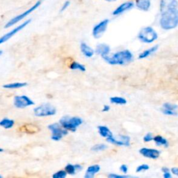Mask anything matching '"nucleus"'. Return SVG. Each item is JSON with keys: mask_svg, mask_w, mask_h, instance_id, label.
<instances>
[{"mask_svg": "<svg viewBox=\"0 0 178 178\" xmlns=\"http://www.w3.org/2000/svg\"><path fill=\"white\" fill-rule=\"evenodd\" d=\"M110 51H111V48H110L109 45L104 43H100L96 46L95 52L98 55H100L102 58H104L109 55Z\"/></svg>", "mask_w": 178, "mask_h": 178, "instance_id": "nucleus-14", "label": "nucleus"}, {"mask_svg": "<svg viewBox=\"0 0 178 178\" xmlns=\"http://www.w3.org/2000/svg\"><path fill=\"white\" fill-rule=\"evenodd\" d=\"M120 171L122 173L126 174L128 172V166L126 164H123L120 166Z\"/></svg>", "mask_w": 178, "mask_h": 178, "instance_id": "nucleus-34", "label": "nucleus"}, {"mask_svg": "<svg viewBox=\"0 0 178 178\" xmlns=\"http://www.w3.org/2000/svg\"><path fill=\"white\" fill-rule=\"evenodd\" d=\"M2 176H1V175H0V178H2Z\"/></svg>", "mask_w": 178, "mask_h": 178, "instance_id": "nucleus-43", "label": "nucleus"}, {"mask_svg": "<svg viewBox=\"0 0 178 178\" xmlns=\"http://www.w3.org/2000/svg\"><path fill=\"white\" fill-rule=\"evenodd\" d=\"M162 112L163 114L167 115H177L178 113L176 111H171V110H168L166 109H162Z\"/></svg>", "mask_w": 178, "mask_h": 178, "instance_id": "nucleus-31", "label": "nucleus"}, {"mask_svg": "<svg viewBox=\"0 0 178 178\" xmlns=\"http://www.w3.org/2000/svg\"><path fill=\"white\" fill-rule=\"evenodd\" d=\"M110 109L111 108H110V106L109 105L105 104V105L103 106V108H102V112H108V111H109Z\"/></svg>", "mask_w": 178, "mask_h": 178, "instance_id": "nucleus-37", "label": "nucleus"}, {"mask_svg": "<svg viewBox=\"0 0 178 178\" xmlns=\"http://www.w3.org/2000/svg\"><path fill=\"white\" fill-rule=\"evenodd\" d=\"M80 50L82 54L86 58H91L94 55L95 50L90 47L89 45H87L84 42H82L80 44Z\"/></svg>", "mask_w": 178, "mask_h": 178, "instance_id": "nucleus-16", "label": "nucleus"}, {"mask_svg": "<svg viewBox=\"0 0 178 178\" xmlns=\"http://www.w3.org/2000/svg\"><path fill=\"white\" fill-rule=\"evenodd\" d=\"M69 68L72 70H79L81 72H85L86 70V68L84 65L79 63L77 61H73L72 63L70 65Z\"/></svg>", "mask_w": 178, "mask_h": 178, "instance_id": "nucleus-25", "label": "nucleus"}, {"mask_svg": "<svg viewBox=\"0 0 178 178\" xmlns=\"http://www.w3.org/2000/svg\"><path fill=\"white\" fill-rule=\"evenodd\" d=\"M3 151H4V150H3L2 148H0V152H2Z\"/></svg>", "mask_w": 178, "mask_h": 178, "instance_id": "nucleus-41", "label": "nucleus"}, {"mask_svg": "<svg viewBox=\"0 0 178 178\" xmlns=\"http://www.w3.org/2000/svg\"><path fill=\"white\" fill-rule=\"evenodd\" d=\"M100 166L98 164L89 166L86 169L85 174H84V178H93L96 174L100 171Z\"/></svg>", "mask_w": 178, "mask_h": 178, "instance_id": "nucleus-18", "label": "nucleus"}, {"mask_svg": "<svg viewBox=\"0 0 178 178\" xmlns=\"http://www.w3.org/2000/svg\"><path fill=\"white\" fill-rule=\"evenodd\" d=\"M33 111L36 117H47L54 115L56 114V109L50 103H43L36 106Z\"/></svg>", "mask_w": 178, "mask_h": 178, "instance_id": "nucleus-4", "label": "nucleus"}, {"mask_svg": "<svg viewBox=\"0 0 178 178\" xmlns=\"http://www.w3.org/2000/svg\"><path fill=\"white\" fill-rule=\"evenodd\" d=\"M158 38L157 33L151 27L143 28L138 34V38L145 43H152Z\"/></svg>", "mask_w": 178, "mask_h": 178, "instance_id": "nucleus-6", "label": "nucleus"}, {"mask_svg": "<svg viewBox=\"0 0 178 178\" xmlns=\"http://www.w3.org/2000/svg\"><path fill=\"white\" fill-rule=\"evenodd\" d=\"M149 168L150 166L148 164H141L140 166H138L137 168V169H136V172H137V173H141V172L149 170Z\"/></svg>", "mask_w": 178, "mask_h": 178, "instance_id": "nucleus-30", "label": "nucleus"}, {"mask_svg": "<svg viewBox=\"0 0 178 178\" xmlns=\"http://www.w3.org/2000/svg\"><path fill=\"white\" fill-rule=\"evenodd\" d=\"M106 141L109 143L114 144L118 146H129L130 145V137L126 135L113 136L111 137L107 138Z\"/></svg>", "mask_w": 178, "mask_h": 178, "instance_id": "nucleus-9", "label": "nucleus"}, {"mask_svg": "<svg viewBox=\"0 0 178 178\" xmlns=\"http://www.w3.org/2000/svg\"><path fill=\"white\" fill-rule=\"evenodd\" d=\"M171 171L173 175H175V176H176L178 177V168H177V167L172 168L171 169Z\"/></svg>", "mask_w": 178, "mask_h": 178, "instance_id": "nucleus-36", "label": "nucleus"}, {"mask_svg": "<svg viewBox=\"0 0 178 178\" xmlns=\"http://www.w3.org/2000/svg\"><path fill=\"white\" fill-rule=\"evenodd\" d=\"M30 22L31 20H26L20 25H19V26H18L17 27L14 28V29L11 30V32L7 33L4 36H2V37H0V45L4 43L5 42H7V41L9 40V39L12 38L14 35H15L17 33H18L20 31H21L22 29H23L24 28L26 27Z\"/></svg>", "mask_w": 178, "mask_h": 178, "instance_id": "nucleus-11", "label": "nucleus"}, {"mask_svg": "<svg viewBox=\"0 0 178 178\" xmlns=\"http://www.w3.org/2000/svg\"><path fill=\"white\" fill-rule=\"evenodd\" d=\"M109 20L108 19H105L97 24L93 27L92 34L93 36L96 39L101 38L106 31L107 27H108Z\"/></svg>", "mask_w": 178, "mask_h": 178, "instance_id": "nucleus-10", "label": "nucleus"}, {"mask_svg": "<svg viewBox=\"0 0 178 178\" xmlns=\"http://www.w3.org/2000/svg\"><path fill=\"white\" fill-rule=\"evenodd\" d=\"M136 4H137V7L138 9L143 11H147L150 9L151 3L150 0H137Z\"/></svg>", "mask_w": 178, "mask_h": 178, "instance_id": "nucleus-20", "label": "nucleus"}, {"mask_svg": "<svg viewBox=\"0 0 178 178\" xmlns=\"http://www.w3.org/2000/svg\"><path fill=\"white\" fill-rule=\"evenodd\" d=\"M128 176H125V175H118L115 173H110L108 175V177L109 178H127L129 177Z\"/></svg>", "mask_w": 178, "mask_h": 178, "instance_id": "nucleus-32", "label": "nucleus"}, {"mask_svg": "<svg viewBox=\"0 0 178 178\" xmlns=\"http://www.w3.org/2000/svg\"><path fill=\"white\" fill-rule=\"evenodd\" d=\"M107 148H108V146L106 144L99 143L93 145L91 148V150L93 152H102L105 150Z\"/></svg>", "mask_w": 178, "mask_h": 178, "instance_id": "nucleus-27", "label": "nucleus"}, {"mask_svg": "<svg viewBox=\"0 0 178 178\" xmlns=\"http://www.w3.org/2000/svg\"><path fill=\"white\" fill-rule=\"evenodd\" d=\"M106 1L109 2H114V1H115V0H106Z\"/></svg>", "mask_w": 178, "mask_h": 178, "instance_id": "nucleus-40", "label": "nucleus"}, {"mask_svg": "<svg viewBox=\"0 0 178 178\" xmlns=\"http://www.w3.org/2000/svg\"><path fill=\"white\" fill-rule=\"evenodd\" d=\"M27 85L28 84L27 82H14L5 84V85L3 86V88L6 89H18L23 88V87L27 86Z\"/></svg>", "mask_w": 178, "mask_h": 178, "instance_id": "nucleus-23", "label": "nucleus"}, {"mask_svg": "<svg viewBox=\"0 0 178 178\" xmlns=\"http://www.w3.org/2000/svg\"><path fill=\"white\" fill-rule=\"evenodd\" d=\"M47 128L51 132V139L54 141H59L65 136L67 135L68 131L63 128L59 123H54L48 125Z\"/></svg>", "mask_w": 178, "mask_h": 178, "instance_id": "nucleus-5", "label": "nucleus"}, {"mask_svg": "<svg viewBox=\"0 0 178 178\" xmlns=\"http://www.w3.org/2000/svg\"><path fill=\"white\" fill-rule=\"evenodd\" d=\"M34 102L28 96L16 95L13 98V105L18 109H24L28 106L34 105Z\"/></svg>", "mask_w": 178, "mask_h": 178, "instance_id": "nucleus-8", "label": "nucleus"}, {"mask_svg": "<svg viewBox=\"0 0 178 178\" xmlns=\"http://www.w3.org/2000/svg\"><path fill=\"white\" fill-rule=\"evenodd\" d=\"M41 1H38V2H36V4L33 6V7H32L30 8H29V9L27 10L26 11H25V12L22 13L21 14H20V15L15 16V18H13L11 19V20L8 21L7 23L6 24L4 27L6 28V29H7V28L12 27L13 25L17 24L20 21H21L22 20H23L25 18V17H27L28 15H29L31 13H32L33 11H35L36 8H38L39 6L41 5Z\"/></svg>", "mask_w": 178, "mask_h": 178, "instance_id": "nucleus-7", "label": "nucleus"}, {"mask_svg": "<svg viewBox=\"0 0 178 178\" xmlns=\"http://www.w3.org/2000/svg\"><path fill=\"white\" fill-rule=\"evenodd\" d=\"M153 136L151 133H148L143 137V141L145 142H150V141H153Z\"/></svg>", "mask_w": 178, "mask_h": 178, "instance_id": "nucleus-33", "label": "nucleus"}, {"mask_svg": "<svg viewBox=\"0 0 178 178\" xmlns=\"http://www.w3.org/2000/svg\"><path fill=\"white\" fill-rule=\"evenodd\" d=\"M67 176V173L65 170H60L52 175L53 178H66Z\"/></svg>", "mask_w": 178, "mask_h": 178, "instance_id": "nucleus-28", "label": "nucleus"}, {"mask_svg": "<svg viewBox=\"0 0 178 178\" xmlns=\"http://www.w3.org/2000/svg\"><path fill=\"white\" fill-rule=\"evenodd\" d=\"M162 171L163 172V173H167V172H170V169H169L167 167H163L162 168Z\"/></svg>", "mask_w": 178, "mask_h": 178, "instance_id": "nucleus-39", "label": "nucleus"}, {"mask_svg": "<svg viewBox=\"0 0 178 178\" xmlns=\"http://www.w3.org/2000/svg\"><path fill=\"white\" fill-rule=\"evenodd\" d=\"M178 3L176 0H161L160 11L161 13H165L166 11L177 8Z\"/></svg>", "mask_w": 178, "mask_h": 178, "instance_id": "nucleus-13", "label": "nucleus"}, {"mask_svg": "<svg viewBox=\"0 0 178 178\" xmlns=\"http://www.w3.org/2000/svg\"><path fill=\"white\" fill-rule=\"evenodd\" d=\"M64 170L66 171L67 175H70V176H74L78 172L83 170V166L80 164H72V163H67V164L65 166Z\"/></svg>", "mask_w": 178, "mask_h": 178, "instance_id": "nucleus-15", "label": "nucleus"}, {"mask_svg": "<svg viewBox=\"0 0 178 178\" xmlns=\"http://www.w3.org/2000/svg\"><path fill=\"white\" fill-rule=\"evenodd\" d=\"M163 108L168 110H171V111H176L178 109V106L176 105V104L172 103L166 102L163 104Z\"/></svg>", "mask_w": 178, "mask_h": 178, "instance_id": "nucleus-29", "label": "nucleus"}, {"mask_svg": "<svg viewBox=\"0 0 178 178\" xmlns=\"http://www.w3.org/2000/svg\"><path fill=\"white\" fill-rule=\"evenodd\" d=\"M98 133L100 134L102 137L104 138H109L111 137L114 136L112 132L110 130L109 128L108 127L104 126V125H100L98 127Z\"/></svg>", "mask_w": 178, "mask_h": 178, "instance_id": "nucleus-19", "label": "nucleus"}, {"mask_svg": "<svg viewBox=\"0 0 178 178\" xmlns=\"http://www.w3.org/2000/svg\"><path fill=\"white\" fill-rule=\"evenodd\" d=\"M153 141L156 143L157 146H163L168 147V141L166 138L162 137L160 135H157L153 138Z\"/></svg>", "mask_w": 178, "mask_h": 178, "instance_id": "nucleus-24", "label": "nucleus"}, {"mask_svg": "<svg viewBox=\"0 0 178 178\" xmlns=\"http://www.w3.org/2000/svg\"><path fill=\"white\" fill-rule=\"evenodd\" d=\"M110 102L112 104H118V105H124V104H127V100L125 98L123 97H118V96L111 97L110 98Z\"/></svg>", "mask_w": 178, "mask_h": 178, "instance_id": "nucleus-26", "label": "nucleus"}, {"mask_svg": "<svg viewBox=\"0 0 178 178\" xmlns=\"http://www.w3.org/2000/svg\"><path fill=\"white\" fill-rule=\"evenodd\" d=\"M59 123L61 124L63 128L68 132H75L77 128L83 124V120L78 116H66L62 117Z\"/></svg>", "mask_w": 178, "mask_h": 178, "instance_id": "nucleus-3", "label": "nucleus"}, {"mask_svg": "<svg viewBox=\"0 0 178 178\" xmlns=\"http://www.w3.org/2000/svg\"><path fill=\"white\" fill-rule=\"evenodd\" d=\"M2 54H3V52H2V50H0V56H1V55Z\"/></svg>", "mask_w": 178, "mask_h": 178, "instance_id": "nucleus-42", "label": "nucleus"}, {"mask_svg": "<svg viewBox=\"0 0 178 178\" xmlns=\"http://www.w3.org/2000/svg\"><path fill=\"white\" fill-rule=\"evenodd\" d=\"M163 177L164 178H171L172 177L171 172H167V173H163Z\"/></svg>", "mask_w": 178, "mask_h": 178, "instance_id": "nucleus-38", "label": "nucleus"}, {"mask_svg": "<svg viewBox=\"0 0 178 178\" xmlns=\"http://www.w3.org/2000/svg\"><path fill=\"white\" fill-rule=\"evenodd\" d=\"M159 24L164 30H171L178 26V10L177 8L162 13Z\"/></svg>", "mask_w": 178, "mask_h": 178, "instance_id": "nucleus-2", "label": "nucleus"}, {"mask_svg": "<svg viewBox=\"0 0 178 178\" xmlns=\"http://www.w3.org/2000/svg\"><path fill=\"white\" fill-rule=\"evenodd\" d=\"M15 125V121L8 118H4L0 120V127L4 129H11Z\"/></svg>", "mask_w": 178, "mask_h": 178, "instance_id": "nucleus-22", "label": "nucleus"}, {"mask_svg": "<svg viewBox=\"0 0 178 178\" xmlns=\"http://www.w3.org/2000/svg\"><path fill=\"white\" fill-rule=\"evenodd\" d=\"M139 153L144 157L152 159H157V158L159 157L161 152L157 149L143 148L139 150Z\"/></svg>", "mask_w": 178, "mask_h": 178, "instance_id": "nucleus-12", "label": "nucleus"}, {"mask_svg": "<svg viewBox=\"0 0 178 178\" xmlns=\"http://www.w3.org/2000/svg\"><path fill=\"white\" fill-rule=\"evenodd\" d=\"M102 59L107 63L112 66H125L133 61L134 56L130 51L125 50L115 52L111 56H106Z\"/></svg>", "mask_w": 178, "mask_h": 178, "instance_id": "nucleus-1", "label": "nucleus"}, {"mask_svg": "<svg viewBox=\"0 0 178 178\" xmlns=\"http://www.w3.org/2000/svg\"><path fill=\"white\" fill-rule=\"evenodd\" d=\"M70 2L69 1H66V2L64 3L63 5L62 6V7L61 8V12H63V11H65L66 9V8L69 7V5H70Z\"/></svg>", "mask_w": 178, "mask_h": 178, "instance_id": "nucleus-35", "label": "nucleus"}, {"mask_svg": "<svg viewBox=\"0 0 178 178\" xmlns=\"http://www.w3.org/2000/svg\"><path fill=\"white\" fill-rule=\"evenodd\" d=\"M158 48H159V45H154V46L152 47L151 48H149L148 50H144L143 52H141L139 55H138V59H145L147 57H148L149 56H150L152 54L154 53L156 51L158 50Z\"/></svg>", "mask_w": 178, "mask_h": 178, "instance_id": "nucleus-21", "label": "nucleus"}, {"mask_svg": "<svg viewBox=\"0 0 178 178\" xmlns=\"http://www.w3.org/2000/svg\"><path fill=\"white\" fill-rule=\"evenodd\" d=\"M134 3L132 2H128L123 3V4L119 6V7H118L113 12V15H120V14L125 12L126 11L130 10L132 8L134 7Z\"/></svg>", "mask_w": 178, "mask_h": 178, "instance_id": "nucleus-17", "label": "nucleus"}]
</instances>
